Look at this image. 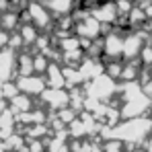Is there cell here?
I'll list each match as a JSON object with an SVG mask.
<instances>
[{"label":"cell","mask_w":152,"mask_h":152,"mask_svg":"<svg viewBox=\"0 0 152 152\" xmlns=\"http://www.w3.org/2000/svg\"><path fill=\"white\" fill-rule=\"evenodd\" d=\"M152 127V121H148L146 117H134V119H127L124 126L115 127V138H121V140H142L146 138L148 129Z\"/></svg>","instance_id":"obj_1"},{"label":"cell","mask_w":152,"mask_h":152,"mask_svg":"<svg viewBox=\"0 0 152 152\" xmlns=\"http://www.w3.org/2000/svg\"><path fill=\"white\" fill-rule=\"evenodd\" d=\"M17 88H21V91H25L29 95H39V93H43V88H45V82H43V78H39V76H21V80L17 82Z\"/></svg>","instance_id":"obj_2"},{"label":"cell","mask_w":152,"mask_h":152,"mask_svg":"<svg viewBox=\"0 0 152 152\" xmlns=\"http://www.w3.org/2000/svg\"><path fill=\"white\" fill-rule=\"evenodd\" d=\"M103 48H105V53H107V56L117 58V56H121V53H124V39H121L117 33H111V35H107V37H105Z\"/></svg>","instance_id":"obj_3"},{"label":"cell","mask_w":152,"mask_h":152,"mask_svg":"<svg viewBox=\"0 0 152 152\" xmlns=\"http://www.w3.org/2000/svg\"><path fill=\"white\" fill-rule=\"evenodd\" d=\"M45 99L51 107H58V109H66V105L70 103V95H66L62 88H51L45 93Z\"/></svg>","instance_id":"obj_4"},{"label":"cell","mask_w":152,"mask_h":152,"mask_svg":"<svg viewBox=\"0 0 152 152\" xmlns=\"http://www.w3.org/2000/svg\"><path fill=\"white\" fill-rule=\"evenodd\" d=\"M142 37L140 35H129L124 39V56L126 58H134V56H138V53H142Z\"/></svg>","instance_id":"obj_5"},{"label":"cell","mask_w":152,"mask_h":152,"mask_svg":"<svg viewBox=\"0 0 152 152\" xmlns=\"http://www.w3.org/2000/svg\"><path fill=\"white\" fill-rule=\"evenodd\" d=\"M80 31H82L86 37L95 39V37L99 35V31H101V23H99L95 17H88V19H84V23L80 25Z\"/></svg>","instance_id":"obj_6"},{"label":"cell","mask_w":152,"mask_h":152,"mask_svg":"<svg viewBox=\"0 0 152 152\" xmlns=\"http://www.w3.org/2000/svg\"><path fill=\"white\" fill-rule=\"evenodd\" d=\"M48 74H50V86H53V88H62L64 86V82H66V78H64V72L58 68V66H53L51 64L50 68H48Z\"/></svg>","instance_id":"obj_7"},{"label":"cell","mask_w":152,"mask_h":152,"mask_svg":"<svg viewBox=\"0 0 152 152\" xmlns=\"http://www.w3.org/2000/svg\"><path fill=\"white\" fill-rule=\"evenodd\" d=\"M29 10H31V17L35 19V23H37V25H41V27L48 25L50 15H48V12H45V10L39 6V4H31V8H29Z\"/></svg>","instance_id":"obj_8"},{"label":"cell","mask_w":152,"mask_h":152,"mask_svg":"<svg viewBox=\"0 0 152 152\" xmlns=\"http://www.w3.org/2000/svg\"><path fill=\"white\" fill-rule=\"evenodd\" d=\"M115 17H117V6L113 4H105L97 12V21H113Z\"/></svg>","instance_id":"obj_9"},{"label":"cell","mask_w":152,"mask_h":152,"mask_svg":"<svg viewBox=\"0 0 152 152\" xmlns=\"http://www.w3.org/2000/svg\"><path fill=\"white\" fill-rule=\"evenodd\" d=\"M74 117H76L74 109H60V119H62V124H72Z\"/></svg>","instance_id":"obj_10"},{"label":"cell","mask_w":152,"mask_h":152,"mask_svg":"<svg viewBox=\"0 0 152 152\" xmlns=\"http://www.w3.org/2000/svg\"><path fill=\"white\" fill-rule=\"evenodd\" d=\"M121 72H124V66H121V64H117V62H113V64H109V66H107V76H109V78L121 76Z\"/></svg>","instance_id":"obj_11"},{"label":"cell","mask_w":152,"mask_h":152,"mask_svg":"<svg viewBox=\"0 0 152 152\" xmlns=\"http://www.w3.org/2000/svg\"><path fill=\"white\" fill-rule=\"evenodd\" d=\"M33 68H35L37 72H43V70L50 68V66H48V60H45L43 56H37V58L33 60Z\"/></svg>","instance_id":"obj_12"},{"label":"cell","mask_w":152,"mask_h":152,"mask_svg":"<svg viewBox=\"0 0 152 152\" xmlns=\"http://www.w3.org/2000/svg\"><path fill=\"white\" fill-rule=\"evenodd\" d=\"M23 39H25L27 43H31V41H35V39H37V35H35V29H33V27H23Z\"/></svg>","instance_id":"obj_13"},{"label":"cell","mask_w":152,"mask_h":152,"mask_svg":"<svg viewBox=\"0 0 152 152\" xmlns=\"http://www.w3.org/2000/svg\"><path fill=\"white\" fill-rule=\"evenodd\" d=\"M12 105H15V107H21V109H29V107H31L29 99H25V97H15V99H12Z\"/></svg>","instance_id":"obj_14"},{"label":"cell","mask_w":152,"mask_h":152,"mask_svg":"<svg viewBox=\"0 0 152 152\" xmlns=\"http://www.w3.org/2000/svg\"><path fill=\"white\" fill-rule=\"evenodd\" d=\"M105 152H121V144H119L117 140H111V142H107Z\"/></svg>","instance_id":"obj_15"},{"label":"cell","mask_w":152,"mask_h":152,"mask_svg":"<svg viewBox=\"0 0 152 152\" xmlns=\"http://www.w3.org/2000/svg\"><path fill=\"white\" fill-rule=\"evenodd\" d=\"M136 68L134 66H124V72H121V76L126 78V80H129V78H136Z\"/></svg>","instance_id":"obj_16"},{"label":"cell","mask_w":152,"mask_h":152,"mask_svg":"<svg viewBox=\"0 0 152 152\" xmlns=\"http://www.w3.org/2000/svg\"><path fill=\"white\" fill-rule=\"evenodd\" d=\"M129 17H132V23H142V21H144V12H142L140 8L132 10V12H129Z\"/></svg>","instance_id":"obj_17"},{"label":"cell","mask_w":152,"mask_h":152,"mask_svg":"<svg viewBox=\"0 0 152 152\" xmlns=\"http://www.w3.org/2000/svg\"><path fill=\"white\" fill-rule=\"evenodd\" d=\"M142 56H144V64H152V48H144Z\"/></svg>","instance_id":"obj_18"},{"label":"cell","mask_w":152,"mask_h":152,"mask_svg":"<svg viewBox=\"0 0 152 152\" xmlns=\"http://www.w3.org/2000/svg\"><path fill=\"white\" fill-rule=\"evenodd\" d=\"M15 23H17V17H15V15H6V17H4V23H2V25H4V27H12Z\"/></svg>","instance_id":"obj_19"},{"label":"cell","mask_w":152,"mask_h":152,"mask_svg":"<svg viewBox=\"0 0 152 152\" xmlns=\"http://www.w3.org/2000/svg\"><path fill=\"white\" fill-rule=\"evenodd\" d=\"M31 152H41V144H31Z\"/></svg>","instance_id":"obj_20"},{"label":"cell","mask_w":152,"mask_h":152,"mask_svg":"<svg viewBox=\"0 0 152 152\" xmlns=\"http://www.w3.org/2000/svg\"><path fill=\"white\" fill-rule=\"evenodd\" d=\"M6 41H8V35L6 33H0V45H4Z\"/></svg>","instance_id":"obj_21"},{"label":"cell","mask_w":152,"mask_h":152,"mask_svg":"<svg viewBox=\"0 0 152 152\" xmlns=\"http://www.w3.org/2000/svg\"><path fill=\"white\" fill-rule=\"evenodd\" d=\"M60 152H68V148H64V150H60Z\"/></svg>","instance_id":"obj_22"},{"label":"cell","mask_w":152,"mask_h":152,"mask_svg":"<svg viewBox=\"0 0 152 152\" xmlns=\"http://www.w3.org/2000/svg\"><path fill=\"white\" fill-rule=\"evenodd\" d=\"M150 31H152V21H150Z\"/></svg>","instance_id":"obj_23"},{"label":"cell","mask_w":152,"mask_h":152,"mask_svg":"<svg viewBox=\"0 0 152 152\" xmlns=\"http://www.w3.org/2000/svg\"><path fill=\"white\" fill-rule=\"evenodd\" d=\"M136 152H140V150H136Z\"/></svg>","instance_id":"obj_24"}]
</instances>
